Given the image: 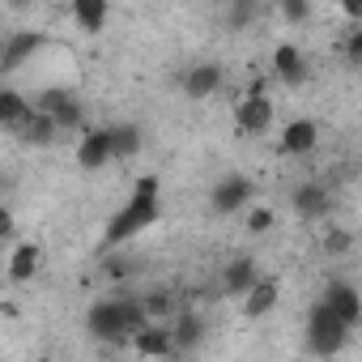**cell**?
I'll use <instances>...</instances> for the list:
<instances>
[{"mask_svg":"<svg viewBox=\"0 0 362 362\" xmlns=\"http://www.w3.org/2000/svg\"><path fill=\"white\" fill-rule=\"evenodd\" d=\"M111 18V5L107 0H73V22L86 30V35H98Z\"/></svg>","mask_w":362,"mask_h":362,"instance_id":"ffe728a7","label":"cell"},{"mask_svg":"<svg viewBox=\"0 0 362 362\" xmlns=\"http://www.w3.org/2000/svg\"><path fill=\"white\" fill-rule=\"evenodd\" d=\"M111 162V128H86L77 141V166L81 170H103Z\"/></svg>","mask_w":362,"mask_h":362,"instance_id":"7c38bea8","label":"cell"},{"mask_svg":"<svg viewBox=\"0 0 362 362\" xmlns=\"http://www.w3.org/2000/svg\"><path fill=\"white\" fill-rule=\"evenodd\" d=\"M290 205H294L298 218L320 222V218L332 214V192H328V184H320V179H307V184H298V188L290 192Z\"/></svg>","mask_w":362,"mask_h":362,"instance_id":"9c48e42d","label":"cell"},{"mask_svg":"<svg viewBox=\"0 0 362 362\" xmlns=\"http://www.w3.org/2000/svg\"><path fill=\"white\" fill-rule=\"evenodd\" d=\"M256 281H260V264H256L252 256H235V260L222 269V290H226V294H247Z\"/></svg>","mask_w":362,"mask_h":362,"instance_id":"9a60e30c","label":"cell"},{"mask_svg":"<svg viewBox=\"0 0 362 362\" xmlns=\"http://www.w3.org/2000/svg\"><path fill=\"white\" fill-rule=\"evenodd\" d=\"M145 324L149 320H145L136 298H98L86 311V332L98 341H132Z\"/></svg>","mask_w":362,"mask_h":362,"instance_id":"7a4b0ae2","label":"cell"},{"mask_svg":"<svg viewBox=\"0 0 362 362\" xmlns=\"http://www.w3.org/2000/svg\"><path fill=\"white\" fill-rule=\"evenodd\" d=\"M166 328H170V345L175 349H197L205 341V315L201 311H179L175 324H166Z\"/></svg>","mask_w":362,"mask_h":362,"instance_id":"5bb4252c","label":"cell"},{"mask_svg":"<svg viewBox=\"0 0 362 362\" xmlns=\"http://www.w3.org/2000/svg\"><path fill=\"white\" fill-rule=\"evenodd\" d=\"M18 132V141H26V145H52L56 136H60V128H56V119H47V115H39L35 107H30V115L13 128Z\"/></svg>","mask_w":362,"mask_h":362,"instance_id":"d6986e66","label":"cell"},{"mask_svg":"<svg viewBox=\"0 0 362 362\" xmlns=\"http://www.w3.org/2000/svg\"><path fill=\"white\" fill-rule=\"evenodd\" d=\"M158 175H141L136 184H132V197H128V205L107 222V230H103V252H115V247H124L132 235H141V230H149L153 222H158V214H162V205H158Z\"/></svg>","mask_w":362,"mask_h":362,"instance_id":"6da1fadb","label":"cell"},{"mask_svg":"<svg viewBox=\"0 0 362 362\" xmlns=\"http://www.w3.org/2000/svg\"><path fill=\"white\" fill-rule=\"evenodd\" d=\"M222 81H226V69L218 60H201L184 73V94L188 98H214L222 90Z\"/></svg>","mask_w":362,"mask_h":362,"instance_id":"8fae6325","label":"cell"},{"mask_svg":"<svg viewBox=\"0 0 362 362\" xmlns=\"http://www.w3.org/2000/svg\"><path fill=\"white\" fill-rule=\"evenodd\" d=\"M256 201V184L247 175H226V179H218L214 184V197H209V205H214V214H239V209H247Z\"/></svg>","mask_w":362,"mask_h":362,"instance_id":"8992f818","label":"cell"},{"mask_svg":"<svg viewBox=\"0 0 362 362\" xmlns=\"http://www.w3.org/2000/svg\"><path fill=\"white\" fill-rule=\"evenodd\" d=\"M277 13H281L286 22H307V18H311V5H307V0H286Z\"/></svg>","mask_w":362,"mask_h":362,"instance_id":"484cf974","label":"cell"},{"mask_svg":"<svg viewBox=\"0 0 362 362\" xmlns=\"http://www.w3.org/2000/svg\"><path fill=\"white\" fill-rule=\"evenodd\" d=\"M132 349L141 358H170L175 345H170V328L166 324H145L136 337H132Z\"/></svg>","mask_w":362,"mask_h":362,"instance_id":"e0dca14e","label":"cell"},{"mask_svg":"<svg viewBox=\"0 0 362 362\" xmlns=\"http://www.w3.org/2000/svg\"><path fill=\"white\" fill-rule=\"evenodd\" d=\"M26 115H30V98L22 90H0V128L13 132Z\"/></svg>","mask_w":362,"mask_h":362,"instance_id":"7402d4cb","label":"cell"},{"mask_svg":"<svg viewBox=\"0 0 362 362\" xmlns=\"http://www.w3.org/2000/svg\"><path fill=\"white\" fill-rule=\"evenodd\" d=\"M256 18H260V5H252V0H239V5H230V9H226V26H235V30L252 26Z\"/></svg>","mask_w":362,"mask_h":362,"instance_id":"d4e9b609","label":"cell"},{"mask_svg":"<svg viewBox=\"0 0 362 362\" xmlns=\"http://www.w3.org/2000/svg\"><path fill=\"white\" fill-rule=\"evenodd\" d=\"M30 107H35L39 115H47V119H56L60 132L86 128V107H81V98H77L73 90H64V86H43V90L30 98Z\"/></svg>","mask_w":362,"mask_h":362,"instance_id":"3957f363","label":"cell"},{"mask_svg":"<svg viewBox=\"0 0 362 362\" xmlns=\"http://www.w3.org/2000/svg\"><path fill=\"white\" fill-rule=\"evenodd\" d=\"M128 269H132V260H128V256L107 260V277H115V281H119V277H128Z\"/></svg>","mask_w":362,"mask_h":362,"instance_id":"f1b7e54d","label":"cell"},{"mask_svg":"<svg viewBox=\"0 0 362 362\" xmlns=\"http://www.w3.org/2000/svg\"><path fill=\"white\" fill-rule=\"evenodd\" d=\"M269 226H273V209H260V205H256V209L247 214V230H252V235H264Z\"/></svg>","mask_w":362,"mask_h":362,"instance_id":"4316f807","label":"cell"},{"mask_svg":"<svg viewBox=\"0 0 362 362\" xmlns=\"http://www.w3.org/2000/svg\"><path fill=\"white\" fill-rule=\"evenodd\" d=\"M141 145H145L141 124H111V162H128V158H136Z\"/></svg>","mask_w":362,"mask_h":362,"instance_id":"ac0fdd59","label":"cell"},{"mask_svg":"<svg viewBox=\"0 0 362 362\" xmlns=\"http://www.w3.org/2000/svg\"><path fill=\"white\" fill-rule=\"evenodd\" d=\"M235 124L247 136H264L273 128V98L269 94H243L235 103Z\"/></svg>","mask_w":362,"mask_h":362,"instance_id":"52a82bcc","label":"cell"},{"mask_svg":"<svg viewBox=\"0 0 362 362\" xmlns=\"http://www.w3.org/2000/svg\"><path fill=\"white\" fill-rule=\"evenodd\" d=\"M13 230H18V222H13V214H9L5 205H0V239H9Z\"/></svg>","mask_w":362,"mask_h":362,"instance_id":"f546056e","label":"cell"},{"mask_svg":"<svg viewBox=\"0 0 362 362\" xmlns=\"http://www.w3.org/2000/svg\"><path fill=\"white\" fill-rule=\"evenodd\" d=\"M345 60H349L354 69L362 64V30H349V35H345Z\"/></svg>","mask_w":362,"mask_h":362,"instance_id":"83f0119b","label":"cell"},{"mask_svg":"<svg viewBox=\"0 0 362 362\" xmlns=\"http://www.w3.org/2000/svg\"><path fill=\"white\" fill-rule=\"evenodd\" d=\"M320 303H324V307H328L345 328H349V332L362 324V294H358V286H354V281H341V277H337V281H328Z\"/></svg>","mask_w":362,"mask_h":362,"instance_id":"5b68a950","label":"cell"},{"mask_svg":"<svg viewBox=\"0 0 362 362\" xmlns=\"http://www.w3.org/2000/svg\"><path fill=\"white\" fill-rule=\"evenodd\" d=\"M273 73H277V81L281 86H303L307 77H311V60H307V52L303 47H294V43H277L273 47Z\"/></svg>","mask_w":362,"mask_h":362,"instance_id":"30bf717a","label":"cell"},{"mask_svg":"<svg viewBox=\"0 0 362 362\" xmlns=\"http://www.w3.org/2000/svg\"><path fill=\"white\" fill-rule=\"evenodd\" d=\"M35 362H52V358H35Z\"/></svg>","mask_w":362,"mask_h":362,"instance_id":"4dcf8cb0","label":"cell"},{"mask_svg":"<svg viewBox=\"0 0 362 362\" xmlns=\"http://www.w3.org/2000/svg\"><path fill=\"white\" fill-rule=\"evenodd\" d=\"M277 298H281V286H277L273 277H260V281L243 294V315H247V320H260V315H269V311L277 307Z\"/></svg>","mask_w":362,"mask_h":362,"instance_id":"2e32d148","label":"cell"},{"mask_svg":"<svg viewBox=\"0 0 362 362\" xmlns=\"http://www.w3.org/2000/svg\"><path fill=\"white\" fill-rule=\"evenodd\" d=\"M354 247V230H345V226H328V235H324V256H345Z\"/></svg>","mask_w":362,"mask_h":362,"instance_id":"cb8c5ba5","label":"cell"},{"mask_svg":"<svg viewBox=\"0 0 362 362\" xmlns=\"http://www.w3.org/2000/svg\"><path fill=\"white\" fill-rule=\"evenodd\" d=\"M39 264H43L39 243H18L13 256H9V277H13V281H30V277L39 273Z\"/></svg>","mask_w":362,"mask_h":362,"instance_id":"44dd1931","label":"cell"},{"mask_svg":"<svg viewBox=\"0 0 362 362\" xmlns=\"http://www.w3.org/2000/svg\"><path fill=\"white\" fill-rule=\"evenodd\" d=\"M136 303H141V311H145V320H149V324H158L162 315H170V311H175V294H170V290H149V294H145V298H136Z\"/></svg>","mask_w":362,"mask_h":362,"instance_id":"603a6c76","label":"cell"},{"mask_svg":"<svg viewBox=\"0 0 362 362\" xmlns=\"http://www.w3.org/2000/svg\"><path fill=\"white\" fill-rule=\"evenodd\" d=\"M315 145H320V124H315V119L298 115V119H290V124L281 128V153L303 158V153H311Z\"/></svg>","mask_w":362,"mask_h":362,"instance_id":"4fadbf2b","label":"cell"},{"mask_svg":"<svg viewBox=\"0 0 362 362\" xmlns=\"http://www.w3.org/2000/svg\"><path fill=\"white\" fill-rule=\"evenodd\" d=\"M345 345H349V328H345L324 303H315L311 315H307V349H311L315 358H332V354H341Z\"/></svg>","mask_w":362,"mask_h":362,"instance_id":"277c9868","label":"cell"},{"mask_svg":"<svg viewBox=\"0 0 362 362\" xmlns=\"http://www.w3.org/2000/svg\"><path fill=\"white\" fill-rule=\"evenodd\" d=\"M43 47H47V35H39V30L9 35L5 52H0V73H22V69H30V60H35Z\"/></svg>","mask_w":362,"mask_h":362,"instance_id":"ba28073f","label":"cell"}]
</instances>
